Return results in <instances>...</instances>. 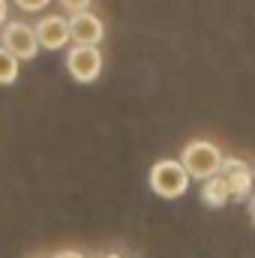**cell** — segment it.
<instances>
[{
	"mask_svg": "<svg viewBox=\"0 0 255 258\" xmlns=\"http://www.w3.org/2000/svg\"><path fill=\"white\" fill-rule=\"evenodd\" d=\"M249 210H252V222H255V195L249 198Z\"/></svg>",
	"mask_w": 255,
	"mask_h": 258,
	"instance_id": "obj_15",
	"label": "cell"
},
{
	"mask_svg": "<svg viewBox=\"0 0 255 258\" xmlns=\"http://www.w3.org/2000/svg\"><path fill=\"white\" fill-rule=\"evenodd\" d=\"M21 72V60H15L3 45H0V84H15Z\"/></svg>",
	"mask_w": 255,
	"mask_h": 258,
	"instance_id": "obj_9",
	"label": "cell"
},
{
	"mask_svg": "<svg viewBox=\"0 0 255 258\" xmlns=\"http://www.w3.org/2000/svg\"><path fill=\"white\" fill-rule=\"evenodd\" d=\"M219 174H222V180H225V186H228L231 201H249V198H252V192H255L252 168H249L243 159H231V156H225Z\"/></svg>",
	"mask_w": 255,
	"mask_h": 258,
	"instance_id": "obj_5",
	"label": "cell"
},
{
	"mask_svg": "<svg viewBox=\"0 0 255 258\" xmlns=\"http://www.w3.org/2000/svg\"><path fill=\"white\" fill-rule=\"evenodd\" d=\"M48 3H51V0H15V6H18L21 12H42Z\"/></svg>",
	"mask_w": 255,
	"mask_h": 258,
	"instance_id": "obj_11",
	"label": "cell"
},
{
	"mask_svg": "<svg viewBox=\"0 0 255 258\" xmlns=\"http://www.w3.org/2000/svg\"><path fill=\"white\" fill-rule=\"evenodd\" d=\"M6 15H9V0H0V24H6Z\"/></svg>",
	"mask_w": 255,
	"mask_h": 258,
	"instance_id": "obj_13",
	"label": "cell"
},
{
	"mask_svg": "<svg viewBox=\"0 0 255 258\" xmlns=\"http://www.w3.org/2000/svg\"><path fill=\"white\" fill-rule=\"evenodd\" d=\"M252 183H255V168H252Z\"/></svg>",
	"mask_w": 255,
	"mask_h": 258,
	"instance_id": "obj_16",
	"label": "cell"
},
{
	"mask_svg": "<svg viewBox=\"0 0 255 258\" xmlns=\"http://www.w3.org/2000/svg\"><path fill=\"white\" fill-rule=\"evenodd\" d=\"M147 183H150V189L159 195V198H180V195H186L189 189V174L183 171V165H180V159H159V162H153V168H150V174H147Z\"/></svg>",
	"mask_w": 255,
	"mask_h": 258,
	"instance_id": "obj_2",
	"label": "cell"
},
{
	"mask_svg": "<svg viewBox=\"0 0 255 258\" xmlns=\"http://www.w3.org/2000/svg\"><path fill=\"white\" fill-rule=\"evenodd\" d=\"M201 201H204L207 207H225V204L231 201L222 174H213V177H207V180L201 183Z\"/></svg>",
	"mask_w": 255,
	"mask_h": 258,
	"instance_id": "obj_8",
	"label": "cell"
},
{
	"mask_svg": "<svg viewBox=\"0 0 255 258\" xmlns=\"http://www.w3.org/2000/svg\"><path fill=\"white\" fill-rule=\"evenodd\" d=\"M54 258H87V255L78 252V249H60V252H54Z\"/></svg>",
	"mask_w": 255,
	"mask_h": 258,
	"instance_id": "obj_12",
	"label": "cell"
},
{
	"mask_svg": "<svg viewBox=\"0 0 255 258\" xmlns=\"http://www.w3.org/2000/svg\"><path fill=\"white\" fill-rule=\"evenodd\" d=\"M66 69L78 84H93L102 72V54L96 45H72L66 51Z\"/></svg>",
	"mask_w": 255,
	"mask_h": 258,
	"instance_id": "obj_4",
	"label": "cell"
},
{
	"mask_svg": "<svg viewBox=\"0 0 255 258\" xmlns=\"http://www.w3.org/2000/svg\"><path fill=\"white\" fill-rule=\"evenodd\" d=\"M0 45H3L15 60H33V57L39 54V42H36L33 24H27V21H6V24H3Z\"/></svg>",
	"mask_w": 255,
	"mask_h": 258,
	"instance_id": "obj_3",
	"label": "cell"
},
{
	"mask_svg": "<svg viewBox=\"0 0 255 258\" xmlns=\"http://www.w3.org/2000/svg\"><path fill=\"white\" fill-rule=\"evenodd\" d=\"M222 150L213 144V141H204V138H195L189 141L183 150H180V165H183V171L189 174V180H207V177H213V174H219V168H222Z\"/></svg>",
	"mask_w": 255,
	"mask_h": 258,
	"instance_id": "obj_1",
	"label": "cell"
},
{
	"mask_svg": "<svg viewBox=\"0 0 255 258\" xmlns=\"http://www.w3.org/2000/svg\"><path fill=\"white\" fill-rule=\"evenodd\" d=\"M99 258H123L120 252H105V255H99Z\"/></svg>",
	"mask_w": 255,
	"mask_h": 258,
	"instance_id": "obj_14",
	"label": "cell"
},
{
	"mask_svg": "<svg viewBox=\"0 0 255 258\" xmlns=\"http://www.w3.org/2000/svg\"><path fill=\"white\" fill-rule=\"evenodd\" d=\"M66 21H69V42L75 45H99L105 36V24L93 12H75Z\"/></svg>",
	"mask_w": 255,
	"mask_h": 258,
	"instance_id": "obj_7",
	"label": "cell"
},
{
	"mask_svg": "<svg viewBox=\"0 0 255 258\" xmlns=\"http://www.w3.org/2000/svg\"><path fill=\"white\" fill-rule=\"evenodd\" d=\"M33 33H36V42L39 48H48V51H60L69 45V21L63 15L51 12V15H42L36 24H33Z\"/></svg>",
	"mask_w": 255,
	"mask_h": 258,
	"instance_id": "obj_6",
	"label": "cell"
},
{
	"mask_svg": "<svg viewBox=\"0 0 255 258\" xmlns=\"http://www.w3.org/2000/svg\"><path fill=\"white\" fill-rule=\"evenodd\" d=\"M90 3H93V0H60V6H63L69 15H75V12H90Z\"/></svg>",
	"mask_w": 255,
	"mask_h": 258,
	"instance_id": "obj_10",
	"label": "cell"
}]
</instances>
